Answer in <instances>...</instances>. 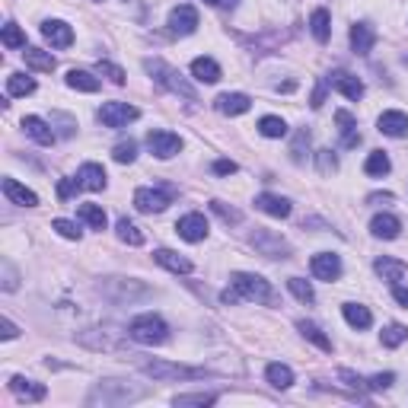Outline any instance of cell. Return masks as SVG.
Here are the masks:
<instances>
[{"instance_id":"f5cc1de1","label":"cell","mask_w":408,"mask_h":408,"mask_svg":"<svg viewBox=\"0 0 408 408\" xmlns=\"http://www.w3.org/2000/svg\"><path fill=\"white\" fill-rule=\"evenodd\" d=\"M214 172H217V176H233V172H236V163H233V159H217V163H214Z\"/></svg>"},{"instance_id":"91938a15","label":"cell","mask_w":408,"mask_h":408,"mask_svg":"<svg viewBox=\"0 0 408 408\" xmlns=\"http://www.w3.org/2000/svg\"><path fill=\"white\" fill-rule=\"evenodd\" d=\"M204 4H223V0H204Z\"/></svg>"},{"instance_id":"f907efd6","label":"cell","mask_w":408,"mask_h":408,"mask_svg":"<svg viewBox=\"0 0 408 408\" xmlns=\"http://www.w3.org/2000/svg\"><path fill=\"white\" fill-rule=\"evenodd\" d=\"M80 188H83L80 178H61V182H57V198H61V201H67V198H74Z\"/></svg>"},{"instance_id":"680465c9","label":"cell","mask_w":408,"mask_h":408,"mask_svg":"<svg viewBox=\"0 0 408 408\" xmlns=\"http://www.w3.org/2000/svg\"><path fill=\"white\" fill-rule=\"evenodd\" d=\"M370 201H392V195H389V191H386V195H370Z\"/></svg>"},{"instance_id":"681fc988","label":"cell","mask_w":408,"mask_h":408,"mask_svg":"<svg viewBox=\"0 0 408 408\" xmlns=\"http://www.w3.org/2000/svg\"><path fill=\"white\" fill-rule=\"evenodd\" d=\"M96 70H99V74H102V76H108V80H112V83H115V86H121V83H125V70H121V67H118V64H108V61H99V67H96Z\"/></svg>"},{"instance_id":"b9f144b4","label":"cell","mask_w":408,"mask_h":408,"mask_svg":"<svg viewBox=\"0 0 408 408\" xmlns=\"http://www.w3.org/2000/svg\"><path fill=\"white\" fill-rule=\"evenodd\" d=\"M217 395L214 392H191V395H176L172 405L176 408H188V405H214Z\"/></svg>"},{"instance_id":"bcb514c9","label":"cell","mask_w":408,"mask_h":408,"mask_svg":"<svg viewBox=\"0 0 408 408\" xmlns=\"http://www.w3.org/2000/svg\"><path fill=\"white\" fill-rule=\"evenodd\" d=\"M210 210H214L217 217H220L223 223H239L242 220V214L236 208H230V204H223V201H210Z\"/></svg>"},{"instance_id":"4dcf8cb0","label":"cell","mask_w":408,"mask_h":408,"mask_svg":"<svg viewBox=\"0 0 408 408\" xmlns=\"http://www.w3.org/2000/svg\"><path fill=\"white\" fill-rule=\"evenodd\" d=\"M265 376H268V382H271L274 389H290L293 386V370L287 367V363H268Z\"/></svg>"},{"instance_id":"f1b7e54d","label":"cell","mask_w":408,"mask_h":408,"mask_svg":"<svg viewBox=\"0 0 408 408\" xmlns=\"http://www.w3.org/2000/svg\"><path fill=\"white\" fill-rule=\"evenodd\" d=\"M341 312H344V319H348L351 329H370V325H373L370 310H367V306H361V303H344Z\"/></svg>"},{"instance_id":"d590c367","label":"cell","mask_w":408,"mask_h":408,"mask_svg":"<svg viewBox=\"0 0 408 408\" xmlns=\"http://www.w3.org/2000/svg\"><path fill=\"white\" fill-rule=\"evenodd\" d=\"M35 93V80L26 74H10L6 76V96H32Z\"/></svg>"},{"instance_id":"1f68e13d","label":"cell","mask_w":408,"mask_h":408,"mask_svg":"<svg viewBox=\"0 0 408 408\" xmlns=\"http://www.w3.org/2000/svg\"><path fill=\"white\" fill-rule=\"evenodd\" d=\"M115 233H118V239L128 242V246H144V233H140V227L134 220H128V217H121V220L115 223Z\"/></svg>"},{"instance_id":"74e56055","label":"cell","mask_w":408,"mask_h":408,"mask_svg":"<svg viewBox=\"0 0 408 408\" xmlns=\"http://www.w3.org/2000/svg\"><path fill=\"white\" fill-rule=\"evenodd\" d=\"M259 134L261 137H284L287 134L284 118H278V115H265V118L259 121Z\"/></svg>"},{"instance_id":"f35d334b","label":"cell","mask_w":408,"mask_h":408,"mask_svg":"<svg viewBox=\"0 0 408 408\" xmlns=\"http://www.w3.org/2000/svg\"><path fill=\"white\" fill-rule=\"evenodd\" d=\"M380 341H382V348H399L402 341H408V329H405V325H399V322L386 325L382 335H380Z\"/></svg>"},{"instance_id":"f546056e","label":"cell","mask_w":408,"mask_h":408,"mask_svg":"<svg viewBox=\"0 0 408 408\" xmlns=\"http://www.w3.org/2000/svg\"><path fill=\"white\" fill-rule=\"evenodd\" d=\"M310 32H312V38H316L319 45L329 42V35H332L329 10H312V16H310Z\"/></svg>"},{"instance_id":"3957f363","label":"cell","mask_w":408,"mask_h":408,"mask_svg":"<svg viewBox=\"0 0 408 408\" xmlns=\"http://www.w3.org/2000/svg\"><path fill=\"white\" fill-rule=\"evenodd\" d=\"M128 338H134L137 344H163L169 338V325L153 312H144V316L128 322Z\"/></svg>"},{"instance_id":"6da1fadb","label":"cell","mask_w":408,"mask_h":408,"mask_svg":"<svg viewBox=\"0 0 408 408\" xmlns=\"http://www.w3.org/2000/svg\"><path fill=\"white\" fill-rule=\"evenodd\" d=\"M144 70L153 76V83H159L163 89H169V93H176V96H185L188 102H198L195 86H191V83L185 80V76L178 74L176 67H169L163 57H147V61H144Z\"/></svg>"},{"instance_id":"ac0fdd59","label":"cell","mask_w":408,"mask_h":408,"mask_svg":"<svg viewBox=\"0 0 408 408\" xmlns=\"http://www.w3.org/2000/svg\"><path fill=\"white\" fill-rule=\"evenodd\" d=\"M23 128H26V134H29L35 144H42V147H51L55 144V131H51V125L45 118H38V115H26L23 118Z\"/></svg>"},{"instance_id":"ffe728a7","label":"cell","mask_w":408,"mask_h":408,"mask_svg":"<svg viewBox=\"0 0 408 408\" xmlns=\"http://www.w3.org/2000/svg\"><path fill=\"white\" fill-rule=\"evenodd\" d=\"M4 195L10 198L13 204H19V208H35V204H38L35 191L26 188V185H19L16 178H4Z\"/></svg>"},{"instance_id":"4fadbf2b","label":"cell","mask_w":408,"mask_h":408,"mask_svg":"<svg viewBox=\"0 0 408 408\" xmlns=\"http://www.w3.org/2000/svg\"><path fill=\"white\" fill-rule=\"evenodd\" d=\"M176 233L182 236L185 242H201L204 236H208V220H204V214H185L182 220L176 223Z\"/></svg>"},{"instance_id":"7bdbcfd3","label":"cell","mask_w":408,"mask_h":408,"mask_svg":"<svg viewBox=\"0 0 408 408\" xmlns=\"http://www.w3.org/2000/svg\"><path fill=\"white\" fill-rule=\"evenodd\" d=\"M112 159L115 163H134L137 159V144L134 140H121V144H115V150H112Z\"/></svg>"},{"instance_id":"cb8c5ba5","label":"cell","mask_w":408,"mask_h":408,"mask_svg":"<svg viewBox=\"0 0 408 408\" xmlns=\"http://www.w3.org/2000/svg\"><path fill=\"white\" fill-rule=\"evenodd\" d=\"M153 259H157V265H163L166 271H172V274H188L191 271V261L185 259V255L172 252V249H157Z\"/></svg>"},{"instance_id":"44dd1931","label":"cell","mask_w":408,"mask_h":408,"mask_svg":"<svg viewBox=\"0 0 408 408\" xmlns=\"http://www.w3.org/2000/svg\"><path fill=\"white\" fill-rule=\"evenodd\" d=\"M376 125H380V131L386 134V137H405L408 134V115L405 112H382Z\"/></svg>"},{"instance_id":"83f0119b","label":"cell","mask_w":408,"mask_h":408,"mask_svg":"<svg viewBox=\"0 0 408 408\" xmlns=\"http://www.w3.org/2000/svg\"><path fill=\"white\" fill-rule=\"evenodd\" d=\"M23 61H26V67L38 70V74H51V70H55V57H51L48 51H42V48H26Z\"/></svg>"},{"instance_id":"c3c4849f","label":"cell","mask_w":408,"mask_h":408,"mask_svg":"<svg viewBox=\"0 0 408 408\" xmlns=\"http://www.w3.org/2000/svg\"><path fill=\"white\" fill-rule=\"evenodd\" d=\"M316 163H319V172L322 176H332L338 169V157L332 150H316Z\"/></svg>"},{"instance_id":"9f6ffc18","label":"cell","mask_w":408,"mask_h":408,"mask_svg":"<svg viewBox=\"0 0 408 408\" xmlns=\"http://www.w3.org/2000/svg\"><path fill=\"white\" fill-rule=\"evenodd\" d=\"M338 376H341V380L348 382V386H354V389H363V380H361V376H357V373H351V370H341V373H338Z\"/></svg>"},{"instance_id":"8d00e7d4","label":"cell","mask_w":408,"mask_h":408,"mask_svg":"<svg viewBox=\"0 0 408 408\" xmlns=\"http://www.w3.org/2000/svg\"><path fill=\"white\" fill-rule=\"evenodd\" d=\"M389 169H392V163H389V157L382 150H373L367 157V163H363V172H367V176H373V178H382Z\"/></svg>"},{"instance_id":"7dc6e473","label":"cell","mask_w":408,"mask_h":408,"mask_svg":"<svg viewBox=\"0 0 408 408\" xmlns=\"http://www.w3.org/2000/svg\"><path fill=\"white\" fill-rule=\"evenodd\" d=\"M395 382V373H376L370 376V380H363V389H370V392H382V389H389Z\"/></svg>"},{"instance_id":"e0dca14e","label":"cell","mask_w":408,"mask_h":408,"mask_svg":"<svg viewBox=\"0 0 408 408\" xmlns=\"http://www.w3.org/2000/svg\"><path fill=\"white\" fill-rule=\"evenodd\" d=\"M214 106L220 115H230V118H233V115L249 112V108H252V99H249L246 93H223V96H217Z\"/></svg>"},{"instance_id":"4316f807","label":"cell","mask_w":408,"mask_h":408,"mask_svg":"<svg viewBox=\"0 0 408 408\" xmlns=\"http://www.w3.org/2000/svg\"><path fill=\"white\" fill-rule=\"evenodd\" d=\"M191 74H195V80H201V83H217L220 80V64L214 61V57H195L191 61Z\"/></svg>"},{"instance_id":"836d02e7","label":"cell","mask_w":408,"mask_h":408,"mask_svg":"<svg viewBox=\"0 0 408 408\" xmlns=\"http://www.w3.org/2000/svg\"><path fill=\"white\" fill-rule=\"evenodd\" d=\"M76 217H80L89 230H106V210H102L99 204H80Z\"/></svg>"},{"instance_id":"30bf717a","label":"cell","mask_w":408,"mask_h":408,"mask_svg":"<svg viewBox=\"0 0 408 408\" xmlns=\"http://www.w3.org/2000/svg\"><path fill=\"white\" fill-rule=\"evenodd\" d=\"M195 29H198V10L188 4H178L169 13V32L172 35H191Z\"/></svg>"},{"instance_id":"816d5d0a","label":"cell","mask_w":408,"mask_h":408,"mask_svg":"<svg viewBox=\"0 0 408 408\" xmlns=\"http://www.w3.org/2000/svg\"><path fill=\"white\" fill-rule=\"evenodd\" d=\"M325 89H329V80H319L316 89H312V99H310L312 108H322L325 106Z\"/></svg>"},{"instance_id":"9a60e30c","label":"cell","mask_w":408,"mask_h":408,"mask_svg":"<svg viewBox=\"0 0 408 408\" xmlns=\"http://www.w3.org/2000/svg\"><path fill=\"white\" fill-rule=\"evenodd\" d=\"M10 392L16 395L19 402H42L45 395H48V389H45L42 382L26 380V376H13V380H10Z\"/></svg>"},{"instance_id":"484cf974","label":"cell","mask_w":408,"mask_h":408,"mask_svg":"<svg viewBox=\"0 0 408 408\" xmlns=\"http://www.w3.org/2000/svg\"><path fill=\"white\" fill-rule=\"evenodd\" d=\"M76 178H80V185H83V188H89V191L106 188V169H102L99 163H83L80 172H76Z\"/></svg>"},{"instance_id":"11a10c76","label":"cell","mask_w":408,"mask_h":408,"mask_svg":"<svg viewBox=\"0 0 408 408\" xmlns=\"http://www.w3.org/2000/svg\"><path fill=\"white\" fill-rule=\"evenodd\" d=\"M392 300L399 306H405L408 310V287H402V284H392Z\"/></svg>"},{"instance_id":"f6af8a7d","label":"cell","mask_w":408,"mask_h":408,"mask_svg":"<svg viewBox=\"0 0 408 408\" xmlns=\"http://www.w3.org/2000/svg\"><path fill=\"white\" fill-rule=\"evenodd\" d=\"M51 230H55L57 236H64V239H80V233H83L74 220H64V217H55V220H51Z\"/></svg>"},{"instance_id":"e575fe53","label":"cell","mask_w":408,"mask_h":408,"mask_svg":"<svg viewBox=\"0 0 408 408\" xmlns=\"http://www.w3.org/2000/svg\"><path fill=\"white\" fill-rule=\"evenodd\" d=\"M297 329L303 332V338H310V341L316 344V348H322V351H332V338L325 335V332L319 329L316 322H306V319H300V322H297Z\"/></svg>"},{"instance_id":"7402d4cb","label":"cell","mask_w":408,"mask_h":408,"mask_svg":"<svg viewBox=\"0 0 408 408\" xmlns=\"http://www.w3.org/2000/svg\"><path fill=\"white\" fill-rule=\"evenodd\" d=\"M370 233H373L376 239H395V236L402 233V223H399V217H392V214H376L373 220H370Z\"/></svg>"},{"instance_id":"7a4b0ae2","label":"cell","mask_w":408,"mask_h":408,"mask_svg":"<svg viewBox=\"0 0 408 408\" xmlns=\"http://www.w3.org/2000/svg\"><path fill=\"white\" fill-rule=\"evenodd\" d=\"M230 284L239 290L242 300H255V303H265V306H274V303H278V293H274V287L268 284L265 278H259V274L236 271L233 278H230Z\"/></svg>"},{"instance_id":"ba28073f","label":"cell","mask_w":408,"mask_h":408,"mask_svg":"<svg viewBox=\"0 0 408 408\" xmlns=\"http://www.w3.org/2000/svg\"><path fill=\"white\" fill-rule=\"evenodd\" d=\"M252 246L259 249L265 259H287V255H290V246H287L278 233H271V230H255Z\"/></svg>"},{"instance_id":"277c9868","label":"cell","mask_w":408,"mask_h":408,"mask_svg":"<svg viewBox=\"0 0 408 408\" xmlns=\"http://www.w3.org/2000/svg\"><path fill=\"white\" fill-rule=\"evenodd\" d=\"M144 389H131L128 382H99V386L89 392V402L93 405H125V402H137V399H144Z\"/></svg>"},{"instance_id":"2e32d148","label":"cell","mask_w":408,"mask_h":408,"mask_svg":"<svg viewBox=\"0 0 408 408\" xmlns=\"http://www.w3.org/2000/svg\"><path fill=\"white\" fill-rule=\"evenodd\" d=\"M255 208L265 210L268 217H278V220H284V217H290V201L280 195H271V191H261L259 198H255Z\"/></svg>"},{"instance_id":"60d3db41","label":"cell","mask_w":408,"mask_h":408,"mask_svg":"<svg viewBox=\"0 0 408 408\" xmlns=\"http://www.w3.org/2000/svg\"><path fill=\"white\" fill-rule=\"evenodd\" d=\"M306 150H310V131H306V128H300V131L293 134L290 159H293V163H303V159H306Z\"/></svg>"},{"instance_id":"d4e9b609","label":"cell","mask_w":408,"mask_h":408,"mask_svg":"<svg viewBox=\"0 0 408 408\" xmlns=\"http://www.w3.org/2000/svg\"><path fill=\"white\" fill-rule=\"evenodd\" d=\"M335 125L338 131H341V144L344 147H357L361 144V131H357V121L351 112H344V108H338L335 112Z\"/></svg>"},{"instance_id":"d6986e66","label":"cell","mask_w":408,"mask_h":408,"mask_svg":"<svg viewBox=\"0 0 408 408\" xmlns=\"http://www.w3.org/2000/svg\"><path fill=\"white\" fill-rule=\"evenodd\" d=\"M376 45V32L370 23H354L351 26V48L357 51V55H370Z\"/></svg>"},{"instance_id":"7c38bea8","label":"cell","mask_w":408,"mask_h":408,"mask_svg":"<svg viewBox=\"0 0 408 408\" xmlns=\"http://www.w3.org/2000/svg\"><path fill=\"white\" fill-rule=\"evenodd\" d=\"M42 35L51 48H70V45H74V29H70L67 23H61V19H48V23L42 26Z\"/></svg>"},{"instance_id":"db71d44e","label":"cell","mask_w":408,"mask_h":408,"mask_svg":"<svg viewBox=\"0 0 408 408\" xmlns=\"http://www.w3.org/2000/svg\"><path fill=\"white\" fill-rule=\"evenodd\" d=\"M16 335H19V329L10 322V319H4V322H0V338H4V341H10V338H16Z\"/></svg>"},{"instance_id":"5b68a950","label":"cell","mask_w":408,"mask_h":408,"mask_svg":"<svg viewBox=\"0 0 408 408\" xmlns=\"http://www.w3.org/2000/svg\"><path fill=\"white\" fill-rule=\"evenodd\" d=\"M147 376L153 380H204L208 370L204 367H185V363H169V361H147L140 363Z\"/></svg>"},{"instance_id":"603a6c76","label":"cell","mask_w":408,"mask_h":408,"mask_svg":"<svg viewBox=\"0 0 408 408\" xmlns=\"http://www.w3.org/2000/svg\"><path fill=\"white\" fill-rule=\"evenodd\" d=\"M373 268H376V274H380L382 280H389V284H399V280L405 278V271H408V265H405V261H399V259H389V255H382V259H376V261H373Z\"/></svg>"},{"instance_id":"5bb4252c","label":"cell","mask_w":408,"mask_h":408,"mask_svg":"<svg viewBox=\"0 0 408 408\" xmlns=\"http://www.w3.org/2000/svg\"><path fill=\"white\" fill-rule=\"evenodd\" d=\"M325 80H329V86H335L341 96H348V99H361L363 96V83L357 80L354 74H348V70H335V74H329Z\"/></svg>"},{"instance_id":"8fae6325","label":"cell","mask_w":408,"mask_h":408,"mask_svg":"<svg viewBox=\"0 0 408 408\" xmlns=\"http://www.w3.org/2000/svg\"><path fill=\"white\" fill-rule=\"evenodd\" d=\"M310 268H312V274H316L319 280H329V284L341 278V259H338L335 252H319V255H312Z\"/></svg>"},{"instance_id":"8992f818","label":"cell","mask_w":408,"mask_h":408,"mask_svg":"<svg viewBox=\"0 0 408 408\" xmlns=\"http://www.w3.org/2000/svg\"><path fill=\"white\" fill-rule=\"evenodd\" d=\"M176 198V188H137L134 191V208L144 214H163Z\"/></svg>"},{"instance_id":"d6a6232c","label":"cell","mask_w":408,"mask_h":408,"mask_svg":"<svg viewBox=\"0 0 408 408\" xmlns=\"http://www.w3.org/2000/svg\"><path fill=\"white\" fill-rule=\"evenodd\" d=\"M67 86L80 89V93H96L99 89V76H93L89 70H70L67 74Z\"/></svg>"},{"instance_id":"52a82bcc","label":"cell","mask_w":408,"mask_h":408,"mask_svg":"<svg viewBox=\"0 0 408 408\" xmlns=\"http://www.w3.org/2000/svg\"><path fill=\"white\" fill-rule=\"evenodd\" d=\"M140 112L134 106H128V102H106V106L99 108V121L106 128H125L128 121H137Z\"/></svg>"},{"instance_id":"ab89813d","label":"cell","mask_w":408,"mask_h":408,"mask_svg":"<svg viewBox=\"0 0 408 408\" xmlns=\"http://www.w3.org/2000/svg\"><path fill=\"white\" fill-rule=\"evenodd\" d=\"M287 287H290V293L300 300V303H312V300H316L312 284H310V280H303V278H287Z\"/></svg>"},{"instance_id":"9c48e42d","label":"cell","mask_w":408,"mask_h":408,"mask_svg":"<svg viewBox=\"0 0 408 408\" xmlns=\"http://www.w3.org/2000/svg\"><path fill=\"white\" fill-rule=\"evenodd\" d=\"M147 147H150V153L157 159H169L182 150V137L172 131H150L147 134Z\"/></svg>"},{"instance_id":"ee69618b","label":"cell","mask_w":408,"mask_h":408,"mask_svg":"<svg viewBox=\"0 0 408 408\" xmlns=\"http://www.w3.org/2000/svg\"><path fill=\"white\" fill-rule=\"evenodd\" d=\"M0 38H4L6 48H26V32L19 29L16 23H6L4 26V35H0Z\"/></svg>"},{"instance_id":"6f0895ef","label":"cell","mask_w":408,"mask_h":408,"mask_svg":"<svg viewBox=\"0 0 408 408\" xmlns=\"http://www.w3.org/2000/svg\"><path fill=\"white\" fill-rule=\"evenodd\" d=\"M4 287L6 290H16V274H13V268H10V261H4Z\"/></svg>"}]
</instances>
